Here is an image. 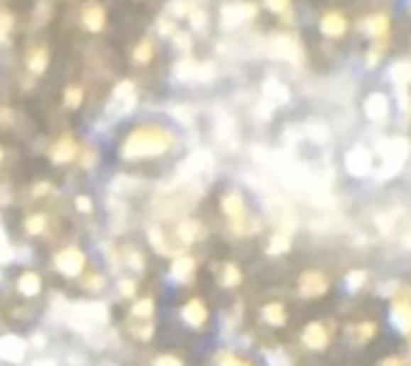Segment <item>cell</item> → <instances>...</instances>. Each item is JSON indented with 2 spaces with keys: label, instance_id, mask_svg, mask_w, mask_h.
<instances>
[{
  "label": "cell",
  "instance_id": "7a4b0ae2",
  "mask_svg": "<svg viewBox=\"0 0 411 366\" xmlns=\"http://www.w3.org/2000/svg\"><path fill=\"white\" fill-rule=\"evenodd\" d=\"M378 151H380V160H383V174H392V171L403 168V162L409 157V143L403 138H386L380 140Z\"/></svg>",
  "mask_w": 411,
  "mask_h": 366
},
{
  "label": "cell",
  "instance_id": "836d02e7",
  "mask_svg": "<svg viewBox=\"0 0 411 366\" xmlns=\"http://www.w3.org/2000/svg\"><path fill=\"white\" fill-rule=\"evenodd\" d=\"M241 282V269L238 266H224V272H221V285H227V288H232V285H238Z\"/></svg>",
  "mask_w": 411,
  "mask_h": 366
},
{
  "label": "cell",
  "instance_id": "4316f807",
  "mask_svg": "<svg viewBox=\"0 0 411 366\" xmlns=\"http://www.w3.org/2000/svg\"><path fill=\"white\" fill-rule=\"evenodd\" d=\"M263 319H266V324H272V327H280V324H285V308H283L280 302H272V305H266V308H263Z\"/></svg>",
  "mask_w": 411,
  "mask_h": 366
},
{
  "label": "cell",
  "instance_id": "2e32d148",
  "mask_svg": "<svg viewBox=\"0 0 411 366\" xmlns=\"http://www.w3.org/2000/svg\"><path fill=\"white\" fill-rule=\"evenodd\" d=\"M319 28H322V34H324V37H341V34H344V28H347V20H344V14H341V11H327V14L322 17Z\"/></svg>",
  "mask_w": 411,
  "mask_h": 366
},
{
  "label": "cell",
  "instance_id": "4fadbf2b",
  "mask_svg": "<svg viewBox=\"0 0 411 366\" xmlns=\"http://www.w3.org/2000/svg\"><path fill=\"white\" fill-rule=\"evenodd\" d=\"M76 151H79V145H76V140L70 138V135H65V138L56 140V145L50 148V157H53V162H59V165H65V162H70L73 157H76Z\"/></svg>",
  "mask_w": 411,
  "mask_h": 366
},
{
  "label": "cell",
  "instance_id": "c3c4849f",
  "mask_svg": "<svg viewBox=\"0 0 411 366\" xmlns=\"http://www.w3.org/2000/svg\"><path fill=\"white\" fill-rule=\"evenodd\" d=\"M177 45L187 50V48H190V40H187V37H182V34H177Z\"/></svg>",
  "mask_w": 411,
  "mask_h": 366
},
{
  "label": "cell",
  "instance_id": "30bf717a",
  "mask_svg": "<svg viewBox=\"0 0 411 366\" xmlns=\"http://www.w3.org/2000/svg\"><path fill=\"white\" fill-rule=\"evenodd\" d=\"M204 171H210V154L207 151H193L187 160L182 162V174L185 179H196V177H202Z\"/></svg>",
  "mask_w": 411,
  "mask_h": 366
},
{
  "label": "cell",
  "instance_id": "52a82bcc",
  "mask_svg": "<svg viewBox=\"0 0 411 366\" xmlns=\"http://www.w3.org/2000/svg\"><path fill=\"white\" fill-rule=\"evenodd\" d=\"M135 106V84L132 82H121L115 92H112V101H109V115H126L129 109Z\"/></svg>",
  "mask_w": 411,
  "mask_h": 366
},
{
  "label": "cell",
  "instance_id": "9c48e42d",
  "mask_svg": "<svg viewBox=\"0 0 411 366\" xmlns=\"http://www.w3.org/2000/svg\"><path fill=\"white\" fill-rule=\"evenodd\" d=\"M324 291H327V277L322 274V272H305V274L300 277V294L305 299H317Z\"/></svg>",
  "mask_w": 411,
  "mask_h": 366
},
{
  "label": "cell",
  "instance_id": "44dd1931",
  "mask_svg": "<svg viewBox=\"0 0 411 366\" xmlns=\"http://www.w3.org/2000/svg\"><path fill=\"white\" fill-rule=\"evenodd\" d=\"M26 65L34 76H43L48 70V48H34L28 56H26Z\"/></svg>",
  "mask_w": 411,
  "mask_h": 366
},
{
  "label": "cell",
  "instance_id": "f35d334b",
  "mask_svg": "<svg viewBox=\"0 0 411 366\" xmlns=\"http://www.w3.org/2000/svg\"><path fill=\"white\" fill-rule=\"evenodd\" d=\"M219 366H252V364H249V361L235 358L232 353H221V355H219Z\"/></svg>",
  "mask_w": 411,
  "mask_h": 366
},
{
  "label": "cell",
  "instance_id": "ba28073f",
  "mask_svg": "<svg viewBox=\"0 0 411 366\" xmlns=\"http://www.w3.org/2000/svg\"><path fill=\"white\" fill-rule=\"evenodd\" d=\"M347 171L356 174V177H366L372 174V151L364 145H356L347 151Z\"/></svg>",
  "mask_w": 411,
  "mask_h": 366
},
{
  "label": "cell",
  "instance_id": "6da1fadb",
  "mask_svg": "<svg viewBox=\"0 0 411 366\" xmlns=\"http://www.w3.org/2000/svg\"><path fill=\"white\" fill-rule=\"evenodd\" d=\"M174 145V135L163 126H140L135 129L126 143H124V157L135 160V157H160Z\"/></svg>",
  "mask_w": 411,
  "mask_h": 366
},
{
  "label": "cell",
  "instance_id": "8d00e7d4",
  "mask_svg": "<svg viewBox=\"0 0 411 366\" xmlns=\"http://www.w3.org/2000/svg\"><path fill=\"white\" fill-rule=\"evenodd\" d=\"M79 104H82V90H79V87H67V90H65V106L76 109Z\"/></svg>",
  "mask_w": 411,
  "mask_h": 366
},
{
  "label": "cell",
  "instance_id": "5bb4252c",
  "mask_svg": "<svg viewBox=\"0 0 411 366\" xmlns=\"http://www.w3.org/2000/svg\"><path fill=\"white\" fill-rule=\"evenodd\" d=\"M182 319H185V324H190V327H202V324L207 321V308H204V302H202V299H187L182 308Z\"/></svg>",
  "mask_w": 411,
  "mask_h": 366
},
{
  "label": "cell",
  "instance_id": "f907efd6",
  "mask_svg": "<svg viewBox=\"0 0 411 366\" xmlns=\"http://www.w3.org/2000/svg\"><path fill=\"white\" fill-rule=\"evenodd\" d=\"M0 162H3V148H0Z\"/></svg>",
  "mask_w": 411,
  "mask_h": 366
},
{
  "label": "cell",
  "instance_id": "7bdbcfd3",
  "mask_svg": "<svg viewBox=\"0 0 411 366\" xmlns=\"http://www.w3.org/2000/svg\"><path fill=\"white\" fill-rule=\"evenodd\" d=\"M126 257H129V266H132L135 272H140V269H143V257L137 255L135 249H126Z\"/></svg>",
  "mask_w": 411,
  "mask_h": 366
},
{
  "label": "cell",
  "instance_id": "8fae6325",
  "mask_svg": "<svg viewBox=\"0 0 411 366\" xmlns=\"http://www.w3.org/2000/svg\"><path fill=\"white\" fill-rule=\"evenodd\" d=\"M364 112H366V118H369V121L383 123V121L389 118V98H386L383 92H372V95L366 98Z\"/></svg>",
  "mask_w": 411,
  "mask_h": 366
},
{
  "label": "cell",
  "instance_id": "484cf974",
  "mask_svg": "<svg viewBox=\"0 0 411 366\" xmlns=\"http://www.w3.org/2000/svg\"><path fill=\"white\" fill-rule=\"evenodd\" d=\"M272 48L277 56H291V59H297V50H300L291 37H277V40H272Z\"/></svg>",
  "mask_w": 411,
  "mask_h": 366
},
{
  "label": "cell",
  "instance_id": "d6986e66",
  "mask_svg": "<svg viewBox=\"0 0 411 366\" xmlns=\"http://www.w3.org/2000/svg\"><path fill=\"white\" fill-rule=\"evenodd\" d=\"M17 291L23 294V296H37L40 291H43V279L37 272H23L20 279H17Z\"/></svg>",
  "mask_w": 411,
  "mask_h": 366
},
{
  "label": "cell",
  "instance_id": "b9f144b4",
  "mask_svg": "<svg viewBox=\"0 0 411 366\" xmlns=\"http://www.w3.org/2000/svg\"><path fill=\"white\" fill-rule=\"evenodd\" d=\"M364 279H366L364 272H353V274L347 277V288H350V291H356V288H361V285H364Z\"/></svg>",
  "mask_w": 411,
  "mask_h": 366
},
{
  "label": "cell",
  "instance_id": "ee69618b",
  "mask_svg": "<svg viewBox=\"0 0 411 366\" xmlns=\"http://www.w3.org/2000/svg\"><path fill=\"white\" fill-rule=\"evenodd\" d=\"M263 3H266V6H269V9H272V11H285V9H288V3H291V0H263Z\"/></svg>",
  "mask_w": 411,
  "mask_h": 366
},
{
  "label": "cell",
  "instance_id": "60d3db41",
  "mask_svg": "<svg viewBox=\"0 0 411 366\" xmlns=\"http://www.w3.org/2000/svg\"><path fill=\"white\" fill-rule=\"evenodd\" d=\"M353 333L358 336V341H364V338H369V336H375V324H369V321H364V324H358V327H356Z\"/></svg>",
  "mask_w": 411,
  "mask_h": 366
},
{
  "label": "cell",
  "instance_id": "4dcf8cb0",
  "mask_svg": "<svg viewBox=\"0 0 411 366\" xmlns=\"http://www.w3.org/2000/svg\"><path fill=\"white\" fill-rule=\"evenodd\" d=\"M151 56H154V43H151V40H143V43L135 48V53H132V59H135L137 65L151 62Z\"/></svg>",
  "mask_w": 411,
  "mask_h": 366
},
{
  "label": "cell",
  "instance_id": "5b68a950",
  "mask_svg": "<svg viewBox=\"0 0 411 366\" xmlns=\"http://www.w3.org/2000/svg\"><path fill=\"white\" fill-rule=\"evenodd\" d=\"M221 207H224V216L232 221L235 232H243V227H246V207H243V196H241L238 190H229V193H224V199H221Z\"/></svg>",
  "mask_w": 411,
  "mask_h": 366
},
{
  "label": "cell",
  "instance_id": "e0dca14e",
  "mask_svg": "<svg viewBox=\"0 0 411 366\" xmlns=\"http://www.w3.org/2000/svg\"><path fill=\"white\" fill-rule=\"evenodd\" d=\"M82 20H84V28L87 31H101L104 23H106V11L101 3H87L84 11H82Z\"/></svg>",
  "mask_w": 411,
  "mask_h": 366
},
{
  "label": "cell",
  "instance_id": "3957f363",
  "mask_svg": "<svg viewBox=\"0 0 411 366\" xmlns=\"http://www.w3.org/2000/svg\"><path fill=\"white\" fill-rule=\"evenodd\" d=\"M67 319L76 327H95V324H104L106 308L101 302H76V305H70Z\"/></svg>",
  "mask_w": 411,
  "mask_h": 366
},
{
  "label": "cell",
  "instance_id": "f1b7e54d",
  "mask_svg": "<svg viewBox=\"0 0 411 366\" xmlns=\"http://www.w3.org/2000/svg\"><path fill=\"white\" fill-rule=\"evenodd\" d=\"M263 95H266V98H272L274 104H280V101H285V98H288V90H285L280 82L269 79V82L263 84Z\"/></svg>",
  "mask_w": 411,
  "mask_h": 366
},
{
  "label": "cell",
  "instance_id": "ac0fdd59",
  "mask_svg": "<svg viewBox=\"0 0 411 366\" xmlns=\"http://www.w3.org/2000/svg\"><path fill=\"white\" fill-rule=\"evenodd\" d=\"M210 65H199V62H193V59H182L180 65H177V76L180 79H207L210 73Z\"/></svg>",
  "mask_w": 411,
  "mask_h": 366
},
{
  "label": "cell",
  "instance_id": "f6af8a7d",
  "mask_svg": "<svg viewBox=\"0 0 411 366\" xmlns=\"http://www.w3.org/2000/svg\"><path fill=\"white\" fill-rule=\"evenodd\" d=\"M76 207H79L82 213H90V210H92V201L87 199V196H79V199H76Z\"/></svg>",
  "mask_w": 411,
  "mask_h": 366
},
{
  "label": "cell",
  "instance_id": "ab89813d",
  "mask_svg": "<svg viewBox=\"0 0 411 366\" xmlns=\"http://www.w3.org/2000/svg\"><path fill=\"white\" fill-rule=\"evenodd\" d=\"M151 366H185V364L182 358H177V355H157Z\"/></svg>",
  "mask_w": 411,
  "mask_h": 366
},
{
  "label": "cell",
  "instance_id": "7c38bea8",
  "mask_svg": "<svg viewBox=\"0 0 411 366\" xmlns=\"http://www.w3.org/2000/svg\"><path fill=\"white\" fill-rule=\"evenodd\" d=\"M302 344H305L308 350H324V347H327V330H324V324L311 321V324L302 330Z\"/></svg>",
  "mask_w": 411,
  "mask_h": 366
},
{
  "label": "cell",
  "instance_id": "e575fe53",
  "mask_svg": "<svg viewBox=\"0 0 411 366\" xmlns=\"http://www.w3.org/2000/svg\"><path fill=\"white\" fill-rule=\"evenodd\" d=\"M269 252H272V255H283V252H288V235L277 232L272 240H269Z\"/></svg>",
  "mask_w": 411,
  "mask_h": 366
},
{
  "label": "cell",
  "instance_id": "d6a6232c",
  "mask_svg": "<svg viewBox=\"0 0 411 366\" xmlns=\"http://www.w3.org/2000/svg\"><path fill=\"white\" fill-rule=\"evenodd\" d=\"M45 227H48L45 216H28V218H26V229H28L31 235H43Z\"/></svg>",
  "mask_w": 411,
  "mask_h": 366
},
{
  "label": "cell",
  "instance_id": "bcb514c9",
  "mask_svg": "<svg viewBox=\"0 0 411 366\" xmlns=\"http://www.w3.org/2000/svg\"><path fill=\"white\" fill-rule=\"evenodd\" d=\"M121 291H124V296H135V282L124 279V282H121Z\"/></svg>",
  "mask_w": 411,
  "mask_h": 366
},
{
  "label": "cell",
  "instance_id": "f546056e",
  "mask_svg": "<svg viewBox=\"0 0 411 366\" xmlns=\"http://www.w3.org/2000/svg\"><path fill=\"white\" fill-rule=\"evenodd\" d=\"M177 235H180L182 243H190V240H196V238L202 235V227H199L196 221H182L180 229H177Z\"/></svg>",
  "mask_w": 411,
  "mask_h": 366
},
{
  "label": "cell",
  "instance_id": "681fc988",
  "mask_svg": "<svg viewBox=\"0 0 411 366\" xmlns=\"http://www.w3.org/2000/svg\"><path fill=\"white\" fill-rule=\"evenodd\" d=\"M0 246H6V235H3V229H0Z\"/></svg>",
  "mask_w": 411,
  "mask_h": 366
},
{
  "label": "cell",
  "instance_id": "7402d4cb",
  "mask_svg": "<svg viewBox=\"0 0 411 366\" xmlns=\"http://www.w3.org/2000/svg\"><path fill=\"white\" fill-rule=\"evenodd\" d=\"M193 269H196V260L190 255H180L174 260V266H171V274H174V279H190Z\"/></svg>",
  "mask_w": 411,
  "mask_h": 366
},
{
  "label": "cell",
  "instance_id": "d4e9b609",
  "mask_svg": "<svg viewBox=\"0 0 411 366\" xmlns=\"http://www.w3.org/2000/svg\"><path fill=\"white\" fill-rule=\"evenodd\" d=\"M392 82L398 87H406L411 82V62H395L392 65Z\"/></svg>",
  "mask_w": 411,
  "mask_h": 366
},
{
  "label": "cell",
  "instance_id": "603a6c76",
  "mask_svg": "<svg viewBox=\"0 0 411 366\" xmlns=\"http://www.w3.org/2000/svg\"><path fill=\"white\" fill-rule=\"evenodd\" d=\"M386 28H389V17L386 14H375L366 20V34L375 37V40H383L386 37Z\"/></svg>",
  "mask_w": 411,
  "mask_h": 366
},
{
  "label": "cell",
  "instance_id": "7dc6e473",
  "mask_svg": "<svg viewBox=\"0 0 411 366\" xmlns=\"http://www.w3.org/2000/svg\"><path fill=\"white\" fill-rule=\"evenodd\" d=\"M380 366H406V361L403 358H383Z\"/></svg>",
  "mask_w": 411,
  "mask_h": 366
},
{
  "label": "cell",
  "instance_id": "ffe728a7",
  "mask_svg": "<svg viewBox=\"0 0 411 366\" xmlns=\"http://www.w3.org/2000/svg\"><path fill=\"white\" fill-rule=\"evenodd\" d=\"M23 353H26V344H23L20 338H14V336L0 338V355H3V358H9V361H20Z\"/></svg>",
  "mask_w": 411,
  "mask_h": 366
},
{
  "label": "cell",
  "instance_id": "9a60e30c",
  "mask_svg": "<svg viewBox=\"0 0 411 366\" xmlns=\"http://www.w3.org/2000/svg\"><path fill=\"white\" fill-rule=\"evenodd\" d=\"M392 324L400 330V333H411V302L409 299H398L392 305Z\"/></svg>",
  "mask_w": 411,
  "mask_h": 366
},
{
  "label": "cell",
  "instance_id": "d590c367",
  "mask_svg": "<svg viewBox=\"0 0 411 366\" xmlns=\"http://www.w3.org/2000/svg\"><path fill=\"white\" fill-rule=\"evenodd\" d=\"M11 26H14V20H11V14L6 11V9H0V43L9 37V31H11Z\"/></svg>",
  "mask_w": 411,
  "mask_h": 366
},
{
  "label": "cell",
  "instance_id": "74e56055",
  "mask_svg": "<svg viewBox=\"0 0 411 366\" xmlns=\"http://www.w3.org/2000/svg\"><path fill=\"white\" fill-rule=\"evenodd\" d=\"M187 14H190V26H193V28H204V26H207V14H204L202 9H190Z\"/></svg>",
  "mask_w": 411,
  "mask_h": 366
},
{
  "label": "cell",
  "instance_id": "83f0119b",
  "mask_svg": "<svg viewBox=\"0 0 411 366\" xmlns=\"http://www.w3.org/2000/svg\"><path fill=\"white\" fill-rule=\"evenodd\" d=\"M151 316H154V299L151 296L137 299L135 308H132V319H151Z\"/></svg>",
  "mask_w": 411,
  "mask_h": 366
},
{
  "label": "cell",
  "instance_id": "1f68e13d",
  "mask_svg": "<svg viewBox=\"0 0 411 366\" xmlns=\"http://www.w3.org/2000/svg\"><path fill=\"white\" fill-rule=\"evenodd\" d=\"M148 238H151V243H154V249H160L163 255H177L171 246H168V240H165V235L160 232V229H148Z\"/></svg>",
  "mask_w": 411,
  "mask_h": 366
},
{
  "label": "cell",
  "instance_id": "277c9868",
  "mask_svg": "<svg viewBox=\"0 0 411 366\" xmlns=\"http://www.w3.org/2000/svg\"><path fill=\"white\" fill-rule=\"evenodd\" d=\"M255 3H246V0H238V3H227L221 9V26L224 28H238L243 23H249L255 17Z\"/></svg>",
  "mask_w": 411,
  "mask_h": 366
},
{
  "label": "cell",
  "instance_id": "cb8c5ba5",
  "mask_svg": "<svg viewBox=\"0 0 411 366\" xmlns=\"http://www.w3.org/2000/svg\"><path fill=\"white\" fill-rule=\"evenodd\" d=\"M129 330H132V336H135L137 341H148L151 333H154V321L151 319H132L129 321Z\"/></svg>",
  "mask_w": 411,
  "mask_h": 366
},
{
  "label": "cell",
  "instance_id": "8992f818",
  "mask_svg": "<svg viewBox=\"0 0 411 366\" xmlns=\"http://www.w3.org/2000/svg\"><path fill=\"white\" fill-rule=\"evenodd\" d=\"M53 266L65 277H79L84 272V255L79 249H62V252H56Z\"/></svg>",
  "mask_w": 411,
  "mask_h": 366
}]
</instances>
